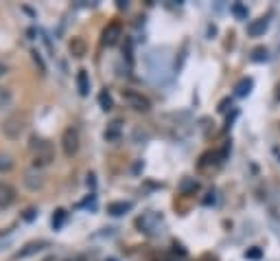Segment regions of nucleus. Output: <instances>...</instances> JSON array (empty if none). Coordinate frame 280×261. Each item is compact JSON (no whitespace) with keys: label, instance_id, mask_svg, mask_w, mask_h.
I'll return each instance as SVG.
<instances>
[{"label":"nucleus","instance_id":"obj_16","mask_svg":"<svg viewBox=\"0 0 280 261\" xmlns=\"http://www.w3.org/2000/svg\"><path fill=\"white\" fill-rule=\"evenodd\" d=\"M11 158L7 156V154H0V171H9L11 169Z\"/></svg>","mask_w":280,"mask_h":261},{"label":"nucleus","instance_id":"obj_2","mask_svg":"<svg viewBox=\"0 0 280 261\" xmlns=\"http://www.w3.org/2000/svg\"><path fill=\"white\" fill-rule=\"evenodd\" d=\"M31 151H33V158H35V165H48L55 156V149L53 145L44 139H33L31 143Z\"/></svg>","mask_w":280,"mask_h":261},{"label":"nucleus","instance_id":"obj_5","mask_svg":"<svg viewBox=\"0 0 280 261\" xmlns=\"http://www.w3.org/2000/svg\"><path fill=\"white\" fill-rule=\"evenodd\" d=\"M121 33H123V27H121V22H109V24L105 27V31H103V44L114 46L116 42H119Z\"/></svg>","mask_w":280,"mask_h":261},{"label":"nucleus","instance_id":"obj_3","mask_svg":"<svg viewBox=\"0 0 280 261\" xmlns=\"http://www.w3.org/2000/svg\"><path fill=\"white\" fill-rule=\"evenodd\" d=\"M123 99L127 101V106L134 108L136 112H149V108H151V101L147 99L143 92H136V90H125Z\"/></svg>","mask_w":280,"mask_h":261},{"label":"nucleus","instance_id":"obj_20","mask_svg":"<svg viewBox=\"0 0 280 261\" xmlns=\"http://www.w3.org/2000/svg\"><path fill=\"white\" fill-rule=\"evenodd\" d=\"M245 257H249V259H259V257H261V250H249V252H245Z\"/></svg>","mask_w":280,"mask_h":261},{"label":"nucleus","instance_id":"obj_13","mask_svg":"<svg viewBox=\"0 0 280 261\" xmlns=\"http://www.w3.org/2000/svg\"><path fill=\"white\" fill-rule=\"evenodd\" d=\"M267 57H269V53H267V48H265V46H259V48L252 50V60L254 62H265Z\"/></svg>","mask_w":280,"mask_h":261},{"label":"nucleus","instance_id":"obj_12","mask_svg":"<svg viewBox=\"0 0 280 261\" xmlns=\"http://www.w3.org/2000/svg\"><path fill=\"white\" fill-rule=\"evenodd\" d=\"M70 50H72V55L83 57V55H86V42L81 40V38H72V42H70Z\"/></svg>","mask_w":280,"mask_h":261},{"label":"nucleus","instance_id":"obj_7","mask_svg":"<svg viewBox=\"0 0 280 261\" xmlns=\"http://www.w3.org/2000/svg\"><path fill=\"white\" fill-rule=\"evenodd\" d=\"M13 200H16V191H13V187L0 180V208L9 206Z\"/></svg>","mask_w":280,"mask_h":261},{"label":"nucleus","instance_id":"obj_14","mask_svg":"<svg viewBox=\"0 0 280 261\" xmlns=\"http://www.w3.org/2000/svg\"><path fill=\"white\" fill-rule=\"evenodd\" d=\"M99 103H101L103 110H112V97H109V92H105V90L101 92V95H99Z\"/></svg>","mask_w":280,"mask_h":261},{"label":"nucleus","instance_id":"obj_1","mask_svg":"<svg viewBox=\"0 0 280 261\" xmlns=\"http://www.w3.org/2000/svg\"><path fill=\"white\" fill-rule=\"evenodd\" d=\"M26 114L24 112H11L9 117H5L3 123H0V129H3V134L7 136V139H11V141H16L20 139L22 134H24V129H26Z\"/></svg>","mask_w":280,"mask_h":261},{"label":"nucleus","instance_id":"obj_8","mask_svg":"<svg viewBox=\"0 0 280 261\" xmlns=\"http://www.w3.org/2000/svg\"><path fill=\"white\" fill-rule=\"evenodd\" d=\"M24 185H26L31 191H38L40 187L44 185L42 173H38V171H26V173H24Z\"/></svg>","mask_w":280,"mask_h":261},{"label":"nucleus","instance_id":"obj_15","mask_svg":"<svg viewBox=\"0 0 280 261\" xmlns=\"http://www.w3.org/2000/svg\"><path fill=\"white\" fill-rule=\"evenodd\" d=\"M232 13H234V16H237V18H247V9H245V7H243L241 3L232 5Z\"/></svg>","mask_w":280,"mask_h":261},{"label":"nucleus","instance_id":"obj_11","mask_svg":"<svg viewBox=\"0 0 280 261\" xmlns=\"http://www.w3.org/2000/svg\"><path fill=\"white\" fill-rule=\"evenodd\" d=\"M77 86H79V92L81 95H88L90 92V79H88V72L86 70H79V75H77Z\"/></svg>","mask_w":280,"mask_h":261},{"label":"nucleus","instance_id":"obj_10","mask_svg":"<svg viewBox=\"0 0 280 261\" xmlns=\"http://www.w3.org/2000/svg\"><path fill=\"white\" fill-rule=\"evenodd\" d=\"M131 211V202H112V204H107V213L112 215H123Z\"/></svg>","mask_w":280,"mask_h":261},{"label":"nucleus","instance_id":"obj_6","mask_svg":"<svg viewBox=\"0 0 280 261\" xmlns=\"http://www.w3.org/2000/svg\"><path fill=\"white\" fill-rule=\"evenodd\" d=\"M267 27H269V18L261 16V18H256V20H252V22L247 24V35H249V38H261V35L267 31Z\"/></svg>","mask_w":280,"mask_h":261},{"label":"nucleus","instance_id":"obj_4","mask_svg":"<svg viewBox=\"0 0 280 261\" xmlns=\"http://www.w3.org/2000/svg\"><path fill=\"white\" fill-rule=\"evenodd\" d=\"M62 147L66 156H75L79 151V134L75 127H66L62 134Z\"/></svg>","mask_w":280,"mask_h":261},{"label":"nucleus","instance_id":"obj_18","mask_svg":"<svg viewBox=\"0 0 280 261\" xmlns=\"http://www.w3.org/2000/svg\"><path fill=\"white\" fill-rule=\"evenodd\" d=\"M119 125L121 123H112V132H105V139H114V136L119 134Z\"/></svg>","mask_w":280,"mask_h":261},{"label":"nucleus","instance_id":"obj_17","mask_svg":"<svg viewBox=\"0 0 280 261\" xmlns=\"http://www.w3.org/2000/svg\"><path fill=\"white\" fill-rule=\"evenodd\" d=\"M9 99H11V95H9V90H7V88H0V108H3V106H7V103H9Z\"/></svg>","mask_w":280,"mask_h":261},{"label":"nucleus","instance_id":"obj_19","mask_svg":"<svg viewBox=\"0 0 280 261\" xmlns=\"http://www.w3.org/2000/svg\"><path fill=\"white\" fill-rule=\"evenodd\" d=\"M186 189H197V182H195V180H184L182 191H186Z\"/></svg>","mask_w":280,"mask_h":261},{"label":"nucleus","instance_id":"obj_21","mask_svg":"<svg viewBox=\"0 0 280 261\" xmlns=\"http://www.w3.org/2000/svg\"><path fill=\"white\" fill-rule=\"evenodd\" d=\"M0 75H5V66H3V64H0Z\"/></svg>","mask_w":280,"mask_h":261},{"label":"nucleus","instance_id":"obj_9","mask_svg":"<svg viewBox=\"0 0 280 261\" xmlns=\"http://www.w3.org/2000/svg\"><path fill=\"white\" fill-rule=\"evenodd\" d=\"M252 88H254V82H252V79H249V77H243L241 82L234 86V95H237V97H247L249 92H252Z\"/></svg>","mask_w":280,"mask_h":261}]
</instances>
